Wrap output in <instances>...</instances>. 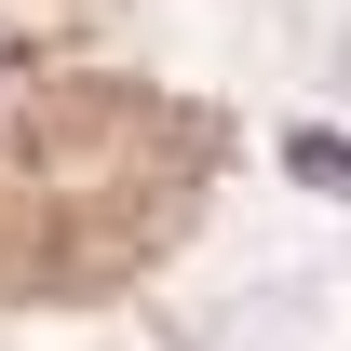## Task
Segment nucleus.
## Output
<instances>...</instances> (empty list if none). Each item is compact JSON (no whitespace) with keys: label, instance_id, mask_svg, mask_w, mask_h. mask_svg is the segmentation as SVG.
Instances as JSON below:
<instances>
[{"label":"nucleus","instance_id":"nucleus-1","mask_svg":"<svg viewBox=\"0 0 351 351\" xmlns=\"http://www.w3.org/2000/svg\"><path fill=\"white\" fill-rule=\"evenodd\" d=\"M284 162H298L311 189H338V203H351V135H284Z\"/></svg>","mask_w":351,"mask_h":351}]
</instances>
